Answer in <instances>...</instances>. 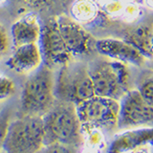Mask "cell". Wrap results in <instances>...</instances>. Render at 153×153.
<instances>
[{
	"label": "cell",
	"instance_id": "1",
	"mask_svg": "<svg viewBox=\"0 0 153 153\" xmlns=\"http://www.w3.org/2000/svg\"><path fill=\"white\" fill-rule=\"evenodd\" d=\"M42 119L44 126V146L56 143L74 147L81 145V124L74 103L56 100L53 107Z\"/></svg>",
	"mask_w": 153,
	"mask_h": 153
},
{
	"label": "cell",
	"instance_id": "2",
	"mask_svg": "<svg viewBox=\"0 0 153 153\" xmlns=\"http://www.w3.org/2000/svg\"><path fill=\"white\" fill-rule=\"evenodd\" d=\"M87 68L95 95L120 100L130 90L131 71L124 62L97 59L90 62Z\"/></svg>",
	"mask_w": 153,
	"mask_h": 153
},
{
	"label": "cell",
	"instance_id": "3",
	"mask_svg": "<svg viewBox=\"0 0 153 153\" xmlns=\"http://www.w3.org/2000/svg\"><path fill=\"white\" fill-rule=\"evenodd\" d=\"M54 86L55 74L50 67L42 64L30 74L20 96L22 116H44L56 102Z\"/></svg>",
	"mask_w": 153,
	"mask_h": 153
},
{
	"label": "cell",
	"instance_id": "4",
	"mask_svg": "<svg viewBox=\"0 0 153 153\" xmlns=\"http://www.w3.org/2000/svg\"><path fill=\"white\" fill-rule=\"evenodd\" d=\"M55 98L75 105L95 96L87 66L71 60L59 67L55 75Z\"/></svg>",
	"mask_w": 153,
	"mask_h": 153
},
{
	"label": "cell",
	"instance_id": "5",
	"mask_svg": "<svg viewBox=\"0 0 153 153\" xmlns=\"http://www.w3.org/2000/svg\"><path fill=\"white\" fill-rule=\"evenodd\" d=\"M43 146L42 117L26 115L8 124L2 150L5 153H37Z\"/></svg>",
	"mask_w": 153,
	"mask_h": 153
},
{
	"label": "cell",
	"instance_id": "6",
	"mask_svg": "<svg viewBox=\"0 0 153 153\" xmlns=\"http://www.w3.org/2000/svg\"><path fill=\"white\" fill-rule=\"evenodd\" d=\"M81 131L117 129L120 110L119 100L95 95L76 105Z\"/></svg>",
	"mask_w": 153,
	"mask_h": 153
},
{
	"label": "cell",
	"instance_id": "7",
	"mask_svg": "<svg viewBox=\"0 0 153 153\" xmlns=\"http://www.w3.org/2000/svg\"><path fill=\"white\" fill-rule=\"evenodd\" d=\"M119 102L117 129L153 127V106L142 97L137 89H130Z\"/></svg>",
	"mask_w": 153,
	"mask_h": 153
},
{
	"label": "cell",
	"instance_id": "8",
	"mask_svg": "<svg viewBox=\"0 0 153 153\" xmlns=\"http://www.w3.org/2000/svg\"><path fill=\"white\" fill-rule=\"evenodd\" d=\"M38 46L43 64L50 68L60 67L74 59L60 35L56 16L48 18L44 24H42Z\"/></svg>",
	"mask_w": 153,
	"mask_h": 153
},
{
	"label": "cell",
	"instance_id": "9",
	"mask_svg": "<svg viewBox=\"0 0 153 153\" xmlns=\"http://www.w3.org/2000/svg\"><path fill=\"white\" fill-rule=\"evenodd\" d=\"M56 19L60 35L73 57L89 56L96 51V39L80 23L64 14L56 16Z\"/></svg>",
	"mask_w": 153,
	"mask_h": 153
},
{
	"label": "cell",
	"instance_id": "10",
	"mask_svg": "<svg viewBox=\"0 0 153 153\" xmlns=\"http://www.w3.org/2000/svg\"><path fill=\"white\" fill-rule=\"evenodd\" d=\"M95 48L102 56L126 64L142 66L146 61V57L126 40L109 37L102 38L96 40Z\"/></svg>",
	"mask_w": 153,
	"mask_h": 153
},
{
	"label": "cell",
	"instance_id": "11",
	"mask_svg": "<svg viewBox=\"0 0 153 153\" xmlns=\"http://www.w3.org/2000/svg\"><path fill=\"white\" fill-rule=\"evenodd\" d=\"M43 64L38 43H31L14 47L12 55L6 60V66L19 75H28Z\"/></svg>",
	"mask_w": 153,
	"mask_h": 153
},
{
	"label": "cell",
	"instance_id": "12",
	"mask_svg": "<svg viewBox=\"0 0 153 153\" xmlns=\"http://www.w3.org/2000/svg\"><path fill=\"white\" fill-rule=\"evenodd\" d=\"M42 24L36 12H28L14 21L11 26L13 47L31 43H38L41 35Z\"/></svg>",
	"mask_w": 153,
	"mask_h": 153
},
{
	"label": "cell",
	"instance_id": "13",
	"mask_svg": "<svg viewBox=\"0 0 153 153\" xmlns=\"http://www.w3.org/2000/svg\"><path fill=\"white\" fill-rule=\"evenodd\" d=\"M147 143L153 145V127L127 129L114 138L108 153H126Z\"/></svg>",
	"mask_w": 153,
	"mask_h": 153
},
{
	"label": "cell",
	"instance_id": "14",
	"mask_svg": "<svg viewBox=\"0 0 153 153\" xmlns=\"http://www.w3.org/2000/svg\"><path fill=\"white\" fill-rule=\"evenodd\" d=\"M123 40L133 45L146 59H153V14L129 29Z\"/></svg>",
	"mask_w": 153,
	"mask_h": 153
},
{
	"label": "cell",
	"instance_id": "15",
	"mask_svg": "<svg viewBox=\"0 0 153 153\" xmlns=\"http://www.w3.org/2000/svg\"><path fill=\"white\" fill-rule=\"evenodd\" d=\"M71 17L79 23H88L98 16V7L93 0H75L72 4Z\"/></svg>",
	"mask_w": 153,
	"mask_h": 153
},
{
	"label": "cell",
	"instance_id": "16",
	"mask_svg": "<svg viewBox=\"0 0 153 153\" xmlns=\"http://www.w3.org/2000/svg\"><path fill=\"white\" fill-rule=\"evenodd\" d=\"M137 90L142 97L153 106V70H147L137 79Z\"/></svg>",
	"mask_w": 153,
	"mask_h": 153
},
{
	"label": "cell",
	"instance_id": "17",
	"mask_svg": "<svg viewBox=\"0 0 153 153\" xmlns=\"http://www.w3.org/2000/svg\"><path fill=\"white\" fill-rule=\"evenodd\" d=\"M16 91V83L10 76L0 74V102L11 98Z\"/></svg>",
	"mask_w": 153,
	"mask_h": 153
},
{
	"label": "cell",
	"instance_id": "18",
	"mask_svg": "<svg viewBox=\"0 0 153 153\" xmlns=\"http://www.w3.org/2000/svg\"><path fill=\"white\" fill-rule=\"evenodd\" d=\"M11 35L8 32L7 28L2 23H0V60L8 55L11 49Z\"/></svg>",
	"mask_w": 153,
	"mask_h": 153
},
{
	"label": "cell",
	"instance_id": "19",
	"mask_svg": "<svg viewBox=\"0 0 153 153\" xmlns=\"http://www.w3.org/2000/svg\"><path fill=\"white\" fill-rule=\"evenodd\" d=\"M37 153H76V147L63 143H50L43 146V147Z\"/></svg>",
	"mask_w": 153,
	"mask_h": 153
},
{
	"label": "cell",
	"instance_id": "20",
	"mask_svg": "<svg viewBox=\"0 0 153 153\" xmlns=\"http://www.w3.org/2000/svg\"><path fill=\"white\" fill-rule=\"evenodd\" d=\"M33 10H45L55 5L57 0H17Z\"/></svg>",
	"mask_w": 153,
	"mask_h": 153
},
{
	"label": "cell",
	"instance_id": "21",
	"mask_svg": "<svg viewBox=\"0 0 153 153\" xmlns=\"http://www.w3.org/2000/svg\"><path fill=\"white\" fill-rule=\"evenodd\" d=\"M8 123L6 119L0 118V149L2 148V145L5 139V135L7 132V127H8Z\"/></svg>",
	"mask_w": 153,
	"mask_h": 153
},
{
	"label": "cell",
	"instance_id": "22",
	"mask_svg": "<svg viewBox=\"0 0 153 153\" xmlns=\"http://www.w3.org/2000/svg\"><path fill=\"white\" fill-rule=\"evenodd\" d=\"M10 1V0H0V6H3L4 4H6Z\"/></svg>",
	"mask_w": 153,
	"mask_h": 153
},
{
	"label": "cell",
	"instance_id": "23",
	"mask_svg": "<svg viewBox=\"0 0 153 153\" xmlns=\"http://www.w3.org/2000/svg\"><path fill=\"white\" fill-rule=\"evenodd\" d=\"M0 153H5V152H4L3 150H1V149H0Z\"/></svg>",
	"mask_w": 153,
	"mask_h": 153
}]
</instances>
